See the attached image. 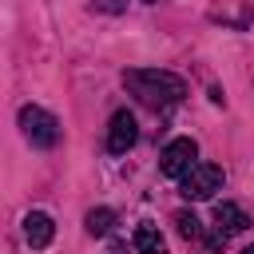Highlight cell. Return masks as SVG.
<instances>
[{
    "label": "cell",
    "mask_w": 254,
    "mask_h": 254,
    "mask_svg": "<svg viewBox=\"0 0 254 254\" xmlns=\"http://www.w3.org/2000/svg\"><path fill=\"white\" fill-rule=\"evenodd\" d=\"M135 250L139 254H167V242H163L155 222H139L135 226Z\"/></svg>",
    "instance_id": "obj_8"
},
{
    "label": "cell",
    "mask_w": 254,
    "mask_h": 254,
    "mask_svg": "<svg viewBox=\"0 0 254 254\" xmlns=\"http://www.w3.org/2000/svg\"><path fill=\"white\" fill-rule=\"evenodd\" d=\"M95 8H99V12H123L127 0H95Z\"/></svg>",
    "instance_id": "obj_11"
},
{
    "label": "cell",
    "mask_w": 254,
    "mask_h": 254,
    "mask_svg": "<svg viewBox=\"0 0 254 254\" xmlns=\"http://www.w3.org/2000/svg\"><path fill=\"white\" fill-rule=\"evenodd\" d=\"M175 222H179V234H183V238H198V234H202V226H198V218H194L190 210H179Z\"/></svg>",
    "instance_id": "obj_10"
},
{
    "label": "cell",
    "mask_w": 254,
    "mask_h": 254,
    "mask_svg": "<svg viewBox=\"0 0 254 254\" xmlns=\"http://www.w3.org/2000/svg\"><path fill=\"white\" fill-rule=\"evenodd\" d=\"M52 234H56L52 214H44V210H28V214H24V238H28L32 250H44V246L52 242Z\"/></svg>",
    "instance_id": "obj_7"
},
{
    "label": "cell",
    "mask_w": 254,
    "mask_h": 254,
    "mask_svg": "<svg viewBox=\"0 0 254 254\" xmlns=\"http://www.w3.org/2000/svg\"><path fill=\"white\" fill-rule=\"evenodd\" d=\"M222 167L214 163H194L183 179H179V190L187 202H202V198H214V190H222Z\"/></svg>",
    "instance_id": "obj_2"
},
{
    "label": "cell",
    "mask_w": 254,
    "mask_h": 254,
    "mask_svg": "<svg viewBox=\"0 0 254 254\" xmlns=\"http://www.w3.org/2000/svg\"><path fill=\"white\" fill-rule=\"evenodd\" d=\"M20 127H24V135H28V143L32 147H56V139H60V123H56V115H48L44 107H20Z\"/></svg>",
    "instance_id": "obj_3"
},
{
    "label": "cell",
    "mask_w": 254,
    "mask_h": 254,
    "mask_svg": "<svg viewBox=\"0 0 254 254\" xmlns=\"http://www.w3.org/2000/svg\"><path fill=\"white\" fill-rule=\"evenodd\" d=\"M111 226H115V210L99 206V210H91V214H87V234H107Z\"/></svg>",
    "instance_id": "obj_9"
},
{
    "label": "cell",
    "mask_w": 254,
    "mask_h": 254,
    "mask_svg": "<svg viewBox=\"0 0 254 254\" xmlns=\"http://www.w3.org/2000/svg\"><path fill=\"white\" fill-rule=\"evenodd\" d=\"M246 226H250V214H246L238 202H218V206H214V230H218V238L242 234Z\"/></svg>",
    "instance_id": "obj_6"
},
{
    "label": "cell",
    "mask_w": 254,
    "mask_h": 254,
    "mask_svg": "<svg viewBox=\"0 0 254 254\" xmlns=\"http://www.w3.org/2000/svg\"><path fill=\"white\" fill-rule=\"evenodd\" d=\"M242 254H254V242H250V246H246V250H242Z\"/></svg>",
    "instance_id": "obj_12"
},
{
    "label": "cell",
    "mask_w": 254,
    "mask_h": 254,
    "mask_svg": "<svg viewBox=\"0 0 254 254\" xmlns=\"http://www.w3.org/2000/svg\"><path fill=\"white\" fill-rule=\"evenodd\" d=\"M135 139H139L135 115H131V111H115V115H111V127H107V151H111V155H123V151L135 147Z\"/></svg>",
    "instance_id": "obj_5"
},
{
    "label": "cell",
    "mask_w": 254,
    "mask_h": 254,
    "mask_svg": "<svg viewBox=\"0 0 254 254\" xmlns=\"http://www.w3.org/2000/svg\"><path fill=\"white\" fill-rule=\"evenodd\" d=\"M111 254H115V250H111Z\"/></svg>",
    "instance_id": "obj_13"
},
{
    "label": "cell",
    "mask_w": 254,
    "mask_h": 254,
    "mask_svg": "<svg viewBox=\"0 0 254 254\" xmlns=\"http://www.w3.org/2000/svg\"><path fill=\"white\" fill-rule=\"evenodd\" d=\"M123 83L131 87V95L139 99V103H147V107H175L183 95H187V83H183V75H175V71H163V67H131V71H123Z\"/></svg>",
    "instance_id": "obj_1"
},
{
    "label": "cell",
    "mask_w": 254,
    "mask_h": 254,
    "mask_svg": "<svg viewBox=\"0 0 254 254\" xmlns=\"http://www.w3.org/2000/svg\"><path fill=\"white\" fill-rule=\"evenodd\" d=\"M194 155H198V143L194 139H171L167 147H163V155H159V171L167 175V179H183L190 167H194Z\"/></svg>",
    "instance_id": "obj_4"
}]
</instances>
